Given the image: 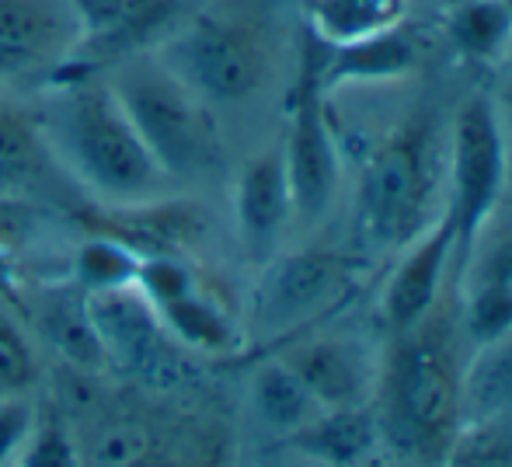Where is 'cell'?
<instances>
[{
	"mask_svg": "<svg viewBox=\"0 0 512 467\" xmlns=\"http://www.w3.org/2000/svg\"><path fill=\"white\" fill-rule=\"evenodd\" d=\"M49 147L91 203L133 206L178 192L140 140L105 77H67L35 91Z\"/></svg>",
	"mask_w": 512,
	"mask_h": 467,
	"instance_id": "1",
	"label": "cell"
},
{
	"mask_svg": "<svg viewBox=\"0 0 512 467\" xmlns=\"http://www.w3.org/2000/svg\"><path fill=\"white\" fill-rule=\"evenodd\" d=\"M279 46L283 39L269 0H199L157 56L216 109L262 95L276 77Z\"/></svg>",
	"mask_w": 512,
	"mask_h": 467,
	"instance_id": "2",
	"label": "cell"
},
{
	"mask_svg": "<svg viewBox=\"0 0 512 467\" xmlns=\"http://www.w3.org/2000/svg\"><path fill=\"white\" fill-rule=\"evenodd\" d=\"M464 370L457 366L450 328L432 314L422 325L394 335L380 366V436L418 464L443 461L460 415Z\"/></svg>",
	"mask_w": 512,
	"mask_h": 467,
	"instance_id": "3",
	"label": "cell"
},
{
	"mask_svg": "<svg viewBox=\"0 0 512 467\" xmlns=\"http://www.w3.org/2000/svg\"><path fill=\"white\" fill-rule=\"evenodd\" d=\"M102 77L154 161L178 189L220 175L227 147L213 105L199 98L161 56H133Z\"/></svg>",
	"mask_w": 512,
	"mask_h": 467,
	"instance_id": "4",
	"label": "cell"
},
{
	"mask_svg": "<svg viewBox=\"0 0 512 467\" xmlns=\"http://www.w3.org/2000/svg\"><path fill=\"white\" fill-rule=\"evenodd\" d=\"M432 196L429 129L408 122L366 161L356 196V227L370 248H401L422 231Z\"/></svg>",
	"mask_w": 512,
	"mask_h": 467,
	"instance_id": "5",
	"label": "cell"
},
{
	"mask_svg": "<svg viewBox=\"0 0 512 467\" xmlns=\"http://www.w3.org/2000/svg\"><path fill=\"white\" fill-rule=\"evenodd\" d=\"M77 42L53 81L102 77L119 63L157 53L199 7V0H70Z\"/></svg>",
	"mask_w": 512,
	"mask_h": 467,
	"instance_id": "6",
	"label": "cell"
},
{
	"mask_svg": "<svg viewBox=\"0 0 512 467\" xmlns=\"http://www.w3.org/2000/svg\"><path fill=\"white\" fill-rule=\"evenodd\" d=\"M446 157H450V168H446L450 192H446L443 217L453 227V251H467L506 189V140H502L499 116L485 98H471L460 105Z\"/></svg>",
	"mask_w": 512,
	"mask_h": 467,
	"instance_id": "7",
	"label": "cell"
},
{
	"mask_svg": "<svg viewBox=\"0 0 512 467\" xmlns=\"http://www.w3.org/2000/svg\"><path fill=\"white\" fill-rule=\"evenodd\" d=\"M0 203L35 206L63 217L88 203L49 147L35 95L14 88H0Z\"/></svg>",
	"mask_w": 512,
	"mask_h": 467,
	"instance_id": "8",
	"label": "cell"
},
{
	"mask_svg": "<svg viewBox=\"0 0 512 467\" xmlns=\"http://www.w3.org/2000/svg\"><path fill=\"white\" fill-rule=\"evenodd\" d=\"M283 164H286V178H290L293 217H300L304 224H317L328 213L331 199L338 192L342 154H338L328 112H324V95L317 88L314 70H310V60L304 53H300L297 88H293V102H290Z\"/></svg>",
	"mask_w": 512,
	"mask_h": 467,
	"instance_id": "9",
	"label": "cell"
},
{
	"mask_svg": "<svg viewBox=\"0 0 512 467\" xmlns=\"http://www.w3.org/2000/svg\"><path fill=\"white\" fill-rule=\"evenodd\" d=\"M74 42L70 0H0V88L42 91L70 60Z\"/></svg>",
	"mask_w": 512,
	"mask_h": 467,
	"instance_id": "10",
	"label": "cell"
},
{
	"mask_svg": "<svg viewBox=\"0 0 512 467\" xmlns=\"http://www.w3.org/2000/svg\"><path fill=\"white\" fill-rule=\"evenodd\" d=\"M234 220L248 262L265 265L269 258H276V244L283 241L293 220L283 143L265 147L241 168L234 185Z\"/></svg>",
	"mask_w": 512,
	"mask_h": 467,
	"instance_id": "11",
	"label": "cell"
},
{
	"mask_svg": "<svg viewBox=\"0 0 512 467\" xmlns=\"http://www.w3.org/2000/svg\"><path fill=\"white\" fill-rule=\"evenodd\" d=\"M95 332L108 356V370H157L168 366V332L157 321L136 283L105 293H84Z\"/></svg>",
	"mask_w": 512,
	"mask_h": 467,
	"instance_id": "12",
	"label": "cell"
},
{
	"mask_svg": "<svg viewBox=\"0 0 512 467\" xmlns=\"http://www.w3.org/2000/svg\"><path fill=\"white\" fill-rule=\"evenodd\" d=\"M304 56L314 70V81L321 95L342 88V84H377V81H398L415 70L418 60V42L405 28V21L387 32L366 35L356 42H321L310 35Z\"/></svg>",
	"mask_w": 512,
	"mask_h": 467,
	"instance_id": "13",
	"label": "cell"
},
{
	"mask_svg": "<svg viewBox=\"0 0 512 467\" xmlns=\"http://www.w3.org/2000/svg\"><path fill=\"white\" fill-rule=\"evenodd\" d=\"M453 255V227L450 220H439L425 234L411 237V248L394 265L384 293H380V318L387 332L401 335L408 328L422 325L439 304V286H443L446 265Z\"/></svg>",
	"mask_w": 512,
	"mask_h": 467,
	"instance_id": "14",
	"label": "cell"
},
{
	"mask_svg": "<svg viewBox=\"0 0 512 467\" xmlns=\"http://www.w3.org/2000/svg\"><path fill=\"white\" fill-rule=\"evenodd\" d=\"M279 359L297 373V380L321 408L363 405L366 391L373 384V370L366 363L363 349L345 339L293 342Z\"/></svg>",
	"mask_w": 512,
	"mask_h": 467,
	"instance_id": "15",
	"label": "cell"
},
{
	"mask_svg": "<svg viewBox=\"0 0 512 467\" xmlns=\"http://www.w3.org/2000/svg\"><path fill=\"white\" fill-rule=\"evenodd\" d=\"M342 272V258L331 251H297V255L269 258L258 286V314L279 321L314 311L338 290Z\"/></svg>",
	"mask_w": 512,
	"mask_h": 467,
	"instance_id": "16",
	"label": "cell"
},
{
	"mask_svg": "<svg viewBox=\"0 0 512 467\" xmlns=\"http://www.w3.org/2000/svg\"><path fill=\"white\" fill-rule=\"evenodd\" d=\"M35 332L53 346L56 356L77 373H105L108 356L102 339L95 332V321L88 311V297L81 286H49L39 293V304L32 311Z\"/></svg>",
	"mask_w": 512,
	"mask_h": 467,
	"instance_id": "17",
	"label": "cell"
},
{
	"mask_svg": "<svg viewBox=\"0 0 512 467\" xmlns=\"http://www.w3.org/2000/svg\"><path fill=\"white\" fill-rule=\"evenodd\" d=\"M293 436V447L304 457L328 467H359L380 443V422L363 405L321 408Z\"/></svg>",
	"mask_w": 512,
	"mask_h": 467,
	"instance_id": "18",
	"label": "cell"
},
{
	"mask_svg": "<svg viewBox=\"0 0 512 467\" xmlns=\"http://www.w3.org/2000/svg\"><path fill=\"white\" fill-rule=\"evenodd\" d=\"M154 311L168 339L178 342L182 349L203 352V356H227V352L237 349L234 321H230L227 307L203 286V279H196L178 297L157 304Z\"/></svg>",
	"mask_w": 512,
	"mask_h": 467,
	"instance_id": "19",
	"label": "cell"
},
{
	"mask_svg": "<svg viewBox=\"0 0 512 467\" xmlns=\"http://www.w3.org/2000/svg\"><path fill=\"white\" fill-rule=\"evenodd\" d=\"M460 415L464 422L512 415V332L492 346H481L478 359L464 370Z\"/></svg>",
	"mask_w": 512,
	"mask_h": 467,
	"instance_id": "20",
	"label": "cell"
},
{
	"mask_svg": "<svg viewBox=\"0 0 512 467\" xmlns=\"http://www.w3.org/2000/svg\"><path fill=\"white\" fill-rule=\"evenodd\" d=\"M408 0H310V28L321 42H356L401 25Z\"/></svg>",
	"mask_w": 512,
	"mask_h": 467,
	"instance_id": "21",
	"label": "cell"
},
{
	"mask_svg": "<svg viewBox=\"0 0 512 467\" xmlns=\"http://www.w3.org/2000/svg\"><path fill=\"white\" fill-rule=\"evenodd\" d=\"M251 401H255V412L279 433H297L300 426H307L321 412V405L310 398V391L297 380V373L279 356L265 359L251 373Z\"/></svg>",
	"mask_w": 512,
	"mask_h": 467,
	"instance_id": "22",
	"label": "cell"
},
{
	"mask_svg": "<svg viewBox=\"0 0 512 467\" xmlns=\"http://www.w3.org/2000/svg\"><path fill=\"white\" fill-rule=\"evenodd\" d=\"M446 35L467 60L492 63L512 42V14L502 0H464L446 7Z\"/></svg>",
	"mask_w": 512,
	"mask_h": 467,
	"instance_id": "23",
	"label": "cell"
},
{
	"mask_svg": "<svg viewBox=\"0 0 512 467\" xmlns=\"http://www.w3.org/2000/svg\"><path fill=\"white\" fill-rule=\"evenodd\" d=\"M136 269H140V255L133 248L115 237L88 234L70 258V283L81 286L84 293H105L136 283Z\"/></svg>",
	"mask_w": 512,
	"mask_h": 467,
	"instance_id": "24",
	"label": "cell"
},
{
	"mask_svg": "<svg viewBox=\"0 0 512 467\" xmlns=\"http://www.w3.org/2000/svg\"><path fill=\"white\" fill-rule=\"evenodd\" d=\"M446 467H512V433L506 419H478L457 429Z\"/></svg>",
	"mask_w": 512,
	"mask_h": 467,
	"instance_id": "25",
	"label": "cell"
},
{
	"mask_svg": "<svg viewBox=\"0 0 512 467\" xmlns=\"http://www.w3.org/2000/svg\"><path fill=\"white\" fill-rule=\"evenodd\" d=\"M464 328L478 346H492L512 332V283L499 276H485L467 297Z\"/></svg>",
	"mask_w": 512,
	"mask_h": 467,
	"instance_id": "26",
	"label": "cell"
},
{
	"mask_svg": "<svg viewBox=\"0 0 512 467\" xmlns=\"http://www.w3.org/2000/svg\"><path fill=\"white\" fill-rule=\"evenodd\" d=\"M14 467H81L70 426L56 408L35 412V426L21 454L14 457Z\"/></svg>",
	"mask_w": 512,
	"mask_h": 467,
	"instance_id": "27",
	"label": "cell"
},
{
	"mask_svg": "<svg viewBox=\"0 0 512 467\" xmlns=\"http://www.w3.org/2000/svg\"><path fill=\"white\" fill-rule=\"evenodd\" d=\"M35 377H39V366H35V352L25 328L0 314V401L28 398Z\"/></svg>",
	"mask_w": 512,
	"mask_h": 467,
	"instance_id": "28",
	"label": "cell"
},
{
	"mask_svg": "<svg viewBox=\"0 0 512 467\" xmlns=\"http://www.w3.org/2000/svg\"><path fill=\"white\" fill-rule=\"evenodd\" d=\"M95 467H143L150 461V433L140 422H112L91 450Z\"/></svg>",
	"mask_w": 512,
	"mask_h": 467,
	"instance_id": "29",
	"label": "cell"
},
{
	"mask_svg": "<svg viewBox=\"0 0 512 467\" xmlns=\"http://www.w3.org/2000/svg\"><path fill=\"white\" fill-rule=\"evenodd\" d=\"M39 408L28 398H4L0 401V467H11L14 457L21 454L28 433L35 426Z\"/></svg>",
	"mask_w": 512,
	"mask_h": 467,
	"instance_id": "30",
	"label": "cell"
},
{
	"mask_svg": "<svg viewBox=\"0 0 512 467\" xmlns=\"http://www.w3.org/2000/svg\"><path fill=\"white\" fill-rule=\"evenodd\" d=\"M446 7H453V4H464V0H443Z\"/></svg>",
	"mask_w": 512,
	"mask_h": 467,
	"instance_id": "31",
	"label": "cell"
},
{
	"mask_svg": "<svg viewBox=\"0 0 512 467\" xmlns=\"http://www.w3.org/2000/svg\"><path fill=\"white\" fill-rule=\"evenodd\" d=\"M502 4H506V7H509V14H512V0H502Z\"/></svg>",
	"mask_w": 512,
	"mask_h": 467,
	"instance_id": "32",
	"label": "cell"
},
{
	"mask_svg": "<svg viewBox=\"0 0 512 467\" xmlns=\"http://www.w3.org/2000/svg\"><path fill=\"white\" fill-rule=\"evenodd\" d=\"M11 467H14V464H11Z\"/></svg>",
	"mask_w": 512,
	"mask_h": 467,
	"instance_id": "33",
	"label": "cell"
}]
</instances>
